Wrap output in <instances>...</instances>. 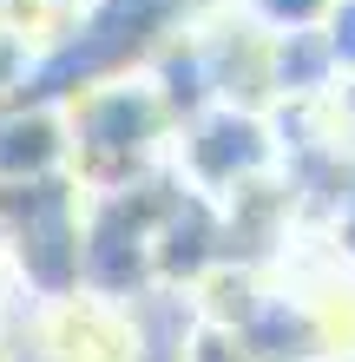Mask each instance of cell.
I'll list each match as a JSON object with an SVG mask.
<instances>
[{"label": "cell", "instance_id": "obj_11", "mask_svg": "<svg viewBox=\"0 0 355 362\" xmlns=\"http://www.w3.org/2000/svg\"><path fill=\"white\" fill-rule=\"evenodd\" d=\"M0 362H7V329H0Z\"/></svg>", "mask_w": 355, "mask_h": 362}, {"label": "cell", "instance_id": "obj_3", "mask_svg": "<svg viewBox=\"0 0 355 362\" xmlns=\"http://www.w3.org/2000/svg\"><path fill=\"white\" fill-rule=\"evenodd\" d=\"M138 323L119 296L73 290L40 310V362H138Z\"/></svg>", "mask_w": 355, "mask_h": 362}, {"label": "cell", "instance_id": "obj_10", "mask_svg": "<svg viewBox=\"0 0 355 362\" xmlns=\"http://www.w3.org/2000/svg\"><path fill=\"white\" fill-rule=\"evenodd\" d=\"M336 250H342V257L355 264V185H349L342 198H336Z\"/></svg>", "mask_w": 355, "mask_h": 362}, {"label": "cell", "instance_id": "obj_13", "mask_svg": "<svg viewBox=\"0 0 355 362\" xmlns=\"http://www.w3.org/2000/svg\"><path fill=\"white\" fill-rule=\"evenodd\" d=\"M323 362H336V356H323Z\"/></svg>", "mask_w": 355, "mask_h": 362}, {"label": "cell", "instance_id": "obj_4", "mask_svg": "<svg viewBox=\"0 0 355 362\" xmlns=\"http://www.w3.org/2000/svg\"><path fill=\"white\" fill-rule=\"evenodd\" d=\"M73 172V132H66V105L13 93L0 99V185L13 178H53Z\"/></svg>", "mask_w": 355, "mask_h": 362}, {"label": "cell", "instance_id": "obj_8", "mask_svg": "<svg viewBox=\"0 0 355 362\" xmlns=\"http://www.w3.org/2000/svg\"><path fill=\"white\" fill-rule=\"evenodd\" d=\"M323 33H329V53H336L342 79H349V73H355V0H336V7H329Z\"/></svg>", "mask_w": 355, "mask_h": 362}, {"label": "cell", "instance_id": "obj_2", "mask_svg": "<svg viewBox=\"0 0 355 362\" xmlns=\"http://www.w3.org/2000/svg\"><path fill=\"white\" fill-rule=\"evenodd\" d=\"M178 178L204 191V198H237L243 185H257L277 158V139L257 119V105H204L198 119L178 125Z\"/></svg>", "mask_w": 355, "mask_h": 362}, {"label": "cell", "instance_id": "obj_7", "mask_svg": "<svg viewBox=\"0 0 355 362\" xmlns=\"http://www.w3.org/2000/svg\"><path fill=\"white\" fill-rule=\"evenodd\" d=\"M336 0H243V20L263 33H303V27H323Z\"/></svg>", "mask_w": 355, "mask_h": 362}, {"label": "cell", "instance_id": "obj_1", "mask_svg": "<svg viewBox=\"0 0 355 362\" xmlns=\"http://www.w3.org/2000/svg\"><path fill=\"white\" fill-rule=\"evenodd\" d=\"M66 105V132H73V178L86 191H119L138 185L145 165L158 158V145L178 132L164 93L152 86V73H112L79 86Z\"/></svg>", "mask_w": 355, "mask_h": 362}, {"label": "cell", "instance_id": "obj_5", "mask_svg": "<svg viewBox=\"0 0 355 362\" xmlns=\"http://www.w3.org/2000/svg\"><path fill=\"white\" fill-rule=\"evenodd\" d=\"M243 343L257 362H323L329 356V316L323 303L309 296H283V290H263L257 310L243 316Z\"/></svg>", "mask_w": 355, "mask_h": 362}, {"label": "cell", "instance_id": "obj_6", "mask_svg": "<svg viewBox=\"0 0 355 362\" xmlns=\"http://www.w3.org/2000/svg\"><path fill=\"white\" fill-rule=\"evenodd\" d=\"M178 362H257L243 343V329L231 323H211V316H198L191 329H184V343H178Z\"/></svg>", "mask_w": 355, "mask_h": 362}, {"label": "cell", "instance_id": "obj_12", "mask_svg": "<svg viewBox=\"0 0 355 362\" xmlns=\"http://www.w3.org/2000/svg\"><path fill=\"white\" fill-rule=\"evenodd\" d=\"M0 250H7V224H0Z\"/></svg>", "mask_w": 355, "mask_h": 362}, {"label": "cell", "instance_id": "obj_9", "mask_svg": "<svg viewBox=\"0 0 355 362\" xmlns=\"http://www.w3.org/2000/svg\"><path fill=\"white\" fill-rule=\"evenodd\" d=\"M329 112H336V145H349V152H355V73L329 93Z\"/></svg>", "mask_w": 355, "mask_h": 362}]
</instances>
